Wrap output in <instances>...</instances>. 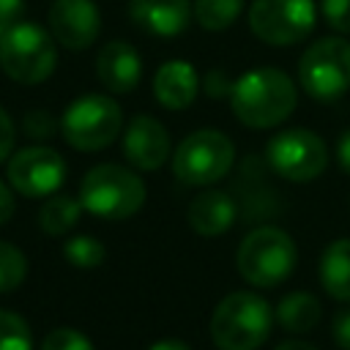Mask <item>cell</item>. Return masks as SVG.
I'll use <instances>...</instances> for the list:
<instances>
[{
  "label": "cell",
  "instance_id": "obj_1",
  "mask_svg": "<svg viewBox=\"0 0 350 350\" xmlns=\"http://www.w3.org/2000/svg\"><path fill=\"white\" fill-rule=\"evenodd\" d=\"M298 93L295 82L282 68H252L241 74L230 88V104L235 118L249 129H273L290 118Z\"/></svg>",
  "mask_w": 350,
  "mask_h": 350
},
{
  "label": "cell",
  "instance_id": "obj_2",
  "mask_svg": "<svg viewBox=\"0 0 350 350\" xmlns=\"http://www.w3.org/2000/svg\"><path fill=\"white\" fill-rule=\"evenodd\" d=\"M79 202L104 221H123L145 205V183L129 167L96 164L79 183Z\"/></svg>",
  "mask_w": 350,
  "mask_h": 350
},
{
  "label": "cell",
  "instance_id": "obj_3",
  "mask_svg": "<svg viewBox=\"0 0 350 350\" xmlns=\"http://www.w3.org/2000/svg\"><path fill=\"white\" fill-rule=\"evenodd\" d=\"M273 325L265 298L238 290L219 301L211 317V339L219 350H257Z\"/></svg>",
  "mask_w": 350,
  "mask_h": 350
},
{
  "label": "cell",
  "instance_id": "obj_4",
  "mask_svg": "<svg viewBox=\"0 0 350 350\" xmlns=\"http://www.w3.org/2000/svg\"><path fill=\"white\" fill-rule=\"evenodd\" d=\"M238 273L254 284V287H276L282 284L295 262H298V249H295V241L279 230V227H257L252 230L241 246H238Z\"/></svg>",
  "mask_w": 350,
  "mask_h": 350
},
{
  "label": "cell",
  "instance_id": "obj_5",
  "mask_svg": "<svg viewBox=\"0 0 350 350\" xmlns=\"http://www.w3.org/2000/svg\"><path fill=\"white\" fill-rule=\"evenodd\" d=\"M120 129L123 112L118 101L104 93H85L74 98L60 118V134L66 142L85 153L112 145L120 137Z\"/></svg>",
  "mask_w": 350,
  "mask_h": 350
},
{
  "label": "cell",
  "instance_id": "obj_6",
  "mask_svg": "<svg viewBox=\"0 0 350 350\" xmlns=\"http://www.w3.org/2000/svg\"><path fill=\"white\" fill-rule=\"evenodd\" d=\"M57 63L55 38L41 25L16 22L0 38V68L19 85H38L44 82Z\"/></svg>",
  "mask_w": 350,
  "mask_h": 350
},
{
  "label": "cell",
  "instance_id": "obj_7",
  "mask_svg": "<svg viewBox=\"0 0 350 350\" xmlns=\"http://www.w3.org/2000/svg\"><path fill=\"white\" fill-rule=\"evenodd\" d=\"M235 159L232 139L219 129L191 131L172 153V172L180 183L189 186H211L221 180Z\"/></svg>",
  "mask_w": 350,
  "mask_h": 350
},
{
  "label": "cell",
  "instance_id": "obj_8",
  "mask_svg": "<svg viewBox=\"0 0 350 350\" xmlns=\"http://www.w3.org/2000/svg\"><path fill=\"white\" fill-rule=\"evenodd\" d=\"M298 82L317 101H336L350 88V41L317 38L298 60Z\"/></svg>",
  "mask_w": 350,
  "mask_h": 350
},
{
  "label": "cell",
  "instance_id": "obj_9",
  "mask_svg": "<svg viewBox=\"0 0 350 350\" xmlns=\"http://www.w3.org/2000/svg\"><path fill=\"white\" fill-rule=\"evenodd\" d=\"M317 22L314 0H252L249 30L271 46L304 41Z\"/></svg>",
  "mask_w": 350,
  "mask_h": 350
},
{
  "label": "cell",
  "instance_id": "obj_10",
  "mask_svg": "<svg viewBox=\"0 0 350 350\" xmlns=\"http://www.w3.org/2000/svg\"><path fill=\"white\" fill-rule=\"evenodd\" d=\"M265 159L279 178L306 183L323 175L328 164V148L309 129H284L268 139Z\"/></svg>",
  "mask_w": 350,
  "mask_h": 350
},
{
  "label": "cell",
  "instance_id": "obj_11",
  "mask_svg": "<svg viewBox=\"0 0 350 350\" xmlns=\"http://www.w3.org/2000/svg\"><path fill=\"white\" fill-rule=\"evenodd\" d=\"M8 183L22 197H52L66 180V161L46 145L22 148L8 159Z\"/></svg>",
  "mask_w": 350,
  "mask_h": 350
},
{
  "label": "cell",
  "instance_id": "obj_12",
  "mask_svg": "<svg viewBox=\"0 0 350 350\" xmlns=\"http://www.w3.org/2000/svg\"><path fill=\"white\" fill-rule=\"evenodd\" d=\"M46 22L52 38L66 49H88L101 33V14L93 0H52Z\"/></svg>",
  "mask_w": 350,
  "mask_h": 350
},
{
  "label": "cell",
  "instance_id": "obj_13",
  "mask_svg": "<svg viewBox=\"0 0 350 350\" xmlns=\"http://www.w3.org/2000/svg\"><path fill=\"white\" fill-rule=\"evenodd\" d=\"M170 134L150 115H134L123 129V156L134 170L153 172L170 159Z\"/></svg>",
  "mask_w": 350,
  "mask_h": 350
},
{
  "label": "cell",
  "instance_id": "obj_14",
  "mask_svg": "<svg viewBox=\"0 0 350 350\" xmlns=\"http://www.w3.org/2000/svg\"><path fill=\"white\" fill-rule=\"evenodd\" d=\"M96 77L109 93H131L142 77V57L129 41H109L96 55Z\"/></svg>",
  "mask_w": 350,
  "mask_h": 350
},
{
  "label": "cell",
  "instance_id": "obj_15",
  "mask_svg": "<svg viewBox=\"0 0 350 350\" xmlns=\"http://www.w3.org/2000/svg\"><path fill=\"white\" fill-rule=\"evenodd\" d=\"M129 16L153 36H178L191 19L189 0H129Z\"/></svg>",
  "mask_w": 350,
  "mask_h": 350
},
{
  "label": "cell",
  "instance_id": "obj_16",
  "mask_svg": "<svg viewBox=\"0 0 350 350\" xmlns=\"http://www.w3.org/2000/svg\"><path fill=\"white\" fill-rule=\"evenodd\" d=\"M235 216H238L235 200L227 191H216V189L200 191L197 197H191V202L186 208V219H189L191 230L205 238L224 235L235 224Z\"/></svg>",
  "mask_w": 350,
  "mask_h": 350
},
{
  "label": "cell",
  "instance_id": "obj_17",
  "mask_svg": "<svg viewBox=\"0 0 350 350\" xmlns=\"http://www.w3.org/2000/svg\"><path fill=\"white\" fill-rule=\"evenodd\" d=\"M200 90V77L189 60H167L153 77V96L167 109H186Z\"/></svg>",
  "mask_w": 350,
  "mask_h": 350
},
{
  "label": "cell",
  "instance_id": "obj_18",
  "mask_svg": "<svg viewBox=\"0 0 350 350\" xmlns=\"http://www.w3.org/2000/svg\"><path fill=\"white\" fill-rule=\"evenodd\" d=\"M323 290L336 301H350V238L331 241L320 257Z\"/></svg>",
  "mask_w": 350,
  "mask_h": 350
},
{
  "label": "cell",
  "instance_id": "obj_19",
  "mask_svg": "<svg viewBox=\"0 0 350 350\" xmlns=\"http://www.w3.org/2000/svg\"><path fill=\"white\" fill-rule=\"evenodd\" d=\"M317 320H320V301L306 290L290 293L276 304V323L290 334H306L317 325Z\"/></svg>",
  "mask_w": 350,
  "mask_h": 350
},
{
  "label": "cell",
  "instance_id": "obj_20",
  "mask_svg": "<svg viewBox=\"0 0 350 350\" xmlns=\"http://www.w3.org/2000/svg\"><path fill=\"white\" fill-rule=\"evenodd\" d=\"M79 213H82V202L79 200H74L71 194H57L55 191L41 205L38 224H41V230L46 235H66L79 221Z\"/></svg>",
  "mask_w": 350,
  "mask_h": 350
},
{
  "label": "cell",
  "instance_id": "obj_21",
  "mask_svg": "<svg viewBox=\"0 0 350 350\" xmlns=\"http://www.w3.org/2000/svg\"><path fill=\"white\" fill-rule=\"evenodd\" d=\"M243 11V0H194L191 14L202 30H227Z\"/></svg>",
  "mask_w": 350,
  "mask_h": 350
},
{
  "label": "cell",
  "instance_id": "obj_22",
  "mask_svg": "<svg viewBox=\"0 0 350 350\" xmlns=\"http://www.w3.org/2000/svg\"><path fill=\"white\" fill-rule=\"evenodd\" d=\"M27 276V257L8 241H0V293L16 290Z\"/></svg>",
  "mask_w": 350,
  "mask_h": 350
},
{
  "label": "cell",
  "instance_id": "obj_23",
  "mask_svg": "<svg viewBox=\"0 0 350 350\" xmlns=\"http://www.w3.org/2000/svg\"><path fill=\"white\" fill-rule=\"evenodd\" d=\"M63 254L74 268H96L104 262L107 252H104V243L96 241L93 235H74L66 241Z\"/></svg>",
  "mask_w": 350,
  "mask_h": 350
},
{
  "label": "cell",
  "instance_id": "obj_24",
  "mask_svg": "<svg viewBox=\"0 0 350 350\" xmlns=\"http://www.w3.org/2000/svg\"><path fill=\"white\" fill-rule=\"evenodd\" d=\"M30 328L22 314L11 309H0V350H30Z\"/></svg>",
  "mask_w": 350,
  "mask_h": 350
},
{
  "label": "cell",
  "instance_id": "obj_25",
  "mask_svg": "<svg viewBox=\"0 0 350 350\" xmlns=\"http://www.w3.org/2000/svg\"><path fill=\"white\" fill-rule=\"evenodd\" d=\"M41 350H96L93 342L77 328H55L41 342Z\"/></svg>",
  "mask_w": 350,
  "mask_h": 350
},
{
  "label": "cell",
  "instance_id": "obj_26",
  "mask_svg": "<svg viewBox=\"0 0 350 350\" xmlns=\"http://www.w3.org/2000/svg\"><path fill=\"white\" fill-rule=\"evenodd\" d=\"M320 14L328 27L350 36V0H320Z\"/></svg>",
  "mask_w": 350,
  "mask_h": 350
},
{
  "label": "cell",
  "instance_id": "obj_27",
  "mask_svg": "<svg viewBox=\"0 0 350 350\" xmlns=\"http://www.w3.org/2000/svg\"><path fill=\"white\" fill-rule=\"evenodd\" d=\"M55 129H57V123L46 109H33L25 115V134L33 139H46L55 134Z\"/></svg>",
  "mask_w": 350,
  "mask_h": 350
},
{
  "label": "cell",
  "instance_id": "obj_28",
  "mask_svg": "<svg viewBox=\"0 0 350 350\" xmlns=\"http://www.w3.org/2000/svg\"><path fill=\"white\" fill-rule=\"evenodd\" d=\"M22 11H25V0H0V38L16 22H22Z\"/></svg>",
  "mask_w": 350,
  "mask_h": 350
},
{
  "label": "cell",
  "instance_id": "obj_29",
  "mask_svg": "<svg viewBox=\"0 0 350 350\" xmlns=\"http://www.w3.org/2000/svg\"><path fill=\"white\" fill-rule=\"evenodd\" d=\"M11 148H14V120L0 107V164L11 156Z\"/></svg>",
  "mask_w": 350,
  "mask_h": 350
},
{
  "label": "cell",
  "instance_id": "obj_30",
  "mask_svg": "<svg viewBox=\"0 0 350 350\" xmlns=\"http://www.w3.org/2000/svg\"><path fill=\"white\" fill-rule=\"evenodd\" d=\"M331 334H334V342H336V347H342V350H350V309H345V312H339V314L334 317Z\"/></svg>",
  "mask_w": 350,
  "mask_h": 350
},
{
  "label": "cell",
  "instance_id": "obj_31",
  "mask_svg": "<svg viewBox=\"0 0 350 350\" xmlns=\"http://www.w3.org/2000/svg\"><path fill=\"white\" fill-rule=\"evenodd\" d=\"M14 211H16V202H14V189H11V183L0 180V227H3L5 221H11Z\"/></svg>",
  "mask_w": 350,
  "mask_h": 350
},
{
  "label": "cell",
  "instance_id": "obj_32",
  "mask_svg": "<svg viewBox=\"0 0 350 350\" xmlns=\"http://www.w3.org/2000/svg\"><path fill=\"white\" fill-rule=\"evenodd\" d=\"M336 161L350 175V129H345L339 134V139H336Z\"/></svg>",
  "mask_w": 350,
  "mask_h": 350
},
{
  "label": "cell",
  "instance_id": "obj_33",
  "mask_svg": "<svg viewBox=\"0 0 350 350\" xmlns=\"http://www.w3.org/2000/svg\"><path fill=\"white\" fill-rule=\"evenodd\" d=\"M148 350H191V347L186 342H180V339H159Z\"/></svg>",
  "mask_w": 350,
  "mask_h": 350
},
{
  "label": "cell",
  "instance_id": "obj_34",
  "mask_svg": "<svg viewBox=\"0 0 350 350\" xmlns=\"http://www.w3.org/2000/svg\"><path fill=\"white\" fill-rule=\"evenodd\" d=\"M273 350H317V347H314V345H309V342H304V339H287V342L276 345Z\"/></svg>",
  "mask_w": 350,
  "mask_h": 350
}]
</instances>
